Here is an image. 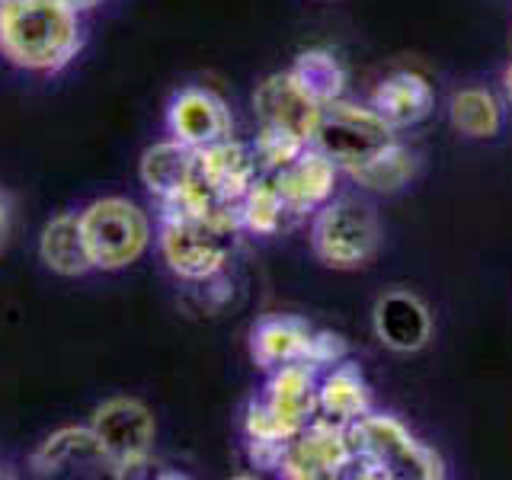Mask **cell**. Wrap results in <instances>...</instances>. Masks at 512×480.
Wrapping results in <instances>:
<instances>
[{
	"label": "cell",
	"mask_w": 512,
	"mask_h": 480,
	"mask_svg": "<svg viewBox=\"0 0 512 480\" xmlns=\"http://www.w3.org/2000/svg\"><path fill=\"white\" fill-rule=\"evenodd\" d=\"M503 87H506V96H509V103H512V61H509V68L503 74Z\"/></svg>",
	"instance_id": "28"
},
{
	"label": "cell",
	"mask_w": 512,
	"mask_h": 480,
	"mask_svg": "<svg viewBox=\"0 0 512 480\" xmlns=\"http://www.w3.org/2000/svg\"><path fill=\"white\" fill-rule=\"evenodd\" d=\"M90 432L112 474L128 477L138 468H148L151 464L157 420L144 400L138 397L103 400L90 416Z\"/></svg>",
	"instance_id": "6"
},
{
	"label": "cell",
	"mask_w": 512,
	"mask_h": 480,
	"mask_svg": "<svg viewBox=\"0 0 512 480\" xmlns=\"http://www.w3.org/2000/svg\"><path fill=\"white\" fill-rule=\"evenodd\" d=\"M4 228H7V205L0 199V234H4Z\"/></svg>",
	"instance_id": "30"
},
{
	"label": "cell",
	"mask_w": 512,
	"mask_h": 480,
	"mask_svg": "<svg viewBox=\"0 0 512 480\" xmlns=\"http://www.w3.org/2000/svg\"><path fill=\"white\" fill-rule=\"evenodd\" d=\"M253 109L260 125L272 128H285V132H295L311 144V132L317 122L320 103H314L304 87L292 77V71H279L266 77L253 93Z\"/></svg>",
	"instance_id": "13"
},
{
	"label": "cell",
	"mask_w": 512,
	"mask_h": 480,
	"mask_svg": "<svg viewBox=\"0 0 512 480\" xmlns=\"http://www.w3.org/2000/svg\"><path fill=\"white\" fill-rule=\"evenodd\" d=\"M336 176H340V167H336L327 154H320L317 148L308 144L292 164L272 173V180H276L288 212L295 215V221H301V218L314 215L324 202L333 199Z\"/></svg>",
	"instance_id": "11"
},
{
	"label": "cell",
	"mask_w": 512,
	"mask_h": 480,
	"mask_svg": "<svg viewBox=\"0 0 512 480\" xmlns=\"http://www.w3.org/2000/svg\"><path fill=\"white\" fill-rule=\"evenodd\" d=\"M381 247L378 212L362 199H330L311 215V250L330 269H359Z\"/></svg>",
	"instance_id": "5"
},
{
	"label": "cell",
	"mask_w": 512,
	"mask_h": 480,
	"mask_svg": "<svg viewBox=\"0 0 512 480\" xmlns=\"http://www.w3.org/2000/svg\"><path fill=\"white\" fill-rule=\"evenodd\" d=\"M244 224L237 205H221L212 212H160L157 218V250L167 269L183 282L199 285L228 269L240 244Z\"/></svg>",
	"instance_id": "2"
},
{
	"label": "cell",
	"mask_w": 512,
	"mask_h": 480,
	"mask_svg": "<svg viewBox=\"0 0 512 480\" xmlns=\"http://www.w3.org/2000/svg\"><path fill=\"white\" fill-rule=\"evenodd\" d=\"M250 148H253V157L263 173H276L292 164V160L308 148V141L298 138L295 132H285V128L260 125V135H256Z\"/></svg>",
	"instance_id": "25"
},
{
	"label": "cell",
	"mask_w": 512,
	"mask_h": 480,
	"mask_svg": "<svg viewBox=\"0 0 512 480\" xmlns=\"http://www.w3.org/2000/svg\"><path fill=\"white\" fill-rule=\"evenodd\" d=\"M263 400L288 426L304 429L320 413V372L308 362H288L272 368Z\"/></svg>",
	"instance_id": "15"
},
{
	"label": "cell",
	"mask_w": 512,
	"mask_h": 480,
	"mask_svg": "<svg viewBox=\"0 0 512 480\" xmlns=\"http://www.w3.org/2000/svg\"><path fill=\"white\" fill-rule=\"evenodd\" d=\"M77 461H96L109 468L106 458L100 455V448L93 442L90 426H64L52 432L32 455V471L36 474H58L64 468H71Z\"/></svg>",
	"instance_id": "21"
},
{
	"label": "cell",
	"mask_w": 512,
	"mask_h": 480,
	"mask_svg": "<svg viewBox=\"0 0 512 480\" xmlns=\"http://www.w3.org/2000/svg\"><path fill=\"white\" fill-rule=\"evenodd\" d=\"M352 468V445L346 426L314 416L298 436L285 445L279 474L288 480H333L349 477Z\"/></svg>",
	"instance_id": "8"
},
{
	"label": "cell",
	"mask_w": 512,
	"mask_h": 480,
	"mask_svg": "<svg viewBox=\"0 0 512 480\" xmlns=\"http://www.w3.org/2000/svg\"><path fill=\"white\" fill-rule=\"evenodd\" d=\"M71 4L80 10V13H84V10H90V7H96V4H100V0H71Z\"/></svg>",
	"instance_id": "29"
},
{
	"label": "cell",
	"mask_w": 512,
	"mask_h": 480,
	"mask_svg": "<svg viewBox=\"0 0 512 480\" xmlns=\"http://www.w3.org/2000/svg\"><path fill=\"white\" fill-rule=\"evenodd\" d=\"M80 45L84 26L71 0H0V55L13 68L58 74Z\"/></svg>",
	"instance_id": "1"
},
{
	"label": "cell",
	"mask_w": 512,
	"mask_h": 480,
	"mask_svg": "<svg viewBox=\"0 0 512 480\" xmlns=\"http://www.w3.org/2000/svg\"><path fill=\"white\" fill-rule=\"evenodd\" d=\"M352 445L349 477L362 480H442L445 461L391 413H365L346 426Z\"/></svg>",
	"instance_id": "3"
},
{
	"label": "cell",
	"mask_w": 512,
	"mask_h": 480,
	"mask_svg": "<svg viewBox=\"0 0 512 480\" xmlns=\"http://www.w3.org/2000/svg\"><path fill=\"white\" fill-rule=\"evenodd\" d=\"M368 106L397 132V128H413L426 122L432 116V109H436V93H432V84L423 74L394 71L378 80Z\"/></svg>",
	"instance_id": "16"
},
{
	"label": "cell",
	"mask_w": 512,
	"mask_h": 480,
	"mask_svg": "<svg viewBox=\"0 0 512 480\" xmlns=\"http://www.w3.org/2000/svg\"><path fill=\"white\" fill-rule=\"evenodd\" d=\"M80 215L93 269L119 272L138 263L154 240V224L144 208L125 196L93 199Z\"/></svg>",
	"instance_id": "4"
},
{
	"label": "cell",
	"mask_w": 512,
	"mask_h": 480,
	"mask_svg": "<svg viewBox=\"0 0 512 480\" xmlns=\"http://www.w3.org/2000/svg\"><path fill=\"white\" fill-rule=\"evenodd\" d=\"M391 141H394V128L372 106L349 103L343 96L320 106L311 132V148L327 154L346 173L365 164L368 157H375L381 148H388Z\"/></svg>",
	"instance_id": "7"
},
{
	"label": "cell",
	"mask_w": 512,
	"mask_h": 480,
	"mask_svg": "<svg viewBox=\"0 0 512 480\" xmlns=\"http://www.w3.org/2000/svg\"><path fill=\"white\" fill-rule=\"evenodd\" d=\"M413 173H416V157L397 138L388 148H381L375 157H368L365 164L349 170L352 183H359L368 192H397L400 186H407L413 180Z\"/></svg>",
	"instance_id": "23"
},
{
	"label": "cell",
	"mask_w": 512,
	"mask_h": 480,
	"mask_svg": "<svg viewBox=\"0 0 512 480\" xmlns=\"http://www.w3.org/2000/svg\"><path fill=\"white\" fill-rule=\"evenodd\" d=\"M314 330L317 327L295 314L260 317L250 330V356L263 372H272V368H282L288 362H308Z\"/></svg>",
	"instance_id": "14"
},
{
	"label": "cell",
	"mask_w": 512,
	"mask_h": 480,
	"mask_svg": "<svg viewBox=\"0 0 512 480\" xmlns=\"http://www.w3.org/2000/svg\"><path fill=\"white\" fill-rule=\"evenodd\" d=\"M237 215H240V224H244V231L256 237H276L279 231L295 224V215L288 212L272 173L256 176V183L244 192V199L237 202Z\"/></svg>",
	"instance_id": "20"
},
{
	"label": "cell",
	"mask_w": 512,
	"mask_h": 480,
	"mask_svg": "<svg viewBox=\"0 0 512 480\" xmlns=\"http://www.w3.org/2000/svg\"><path fill=\"white\" fill-rule=\"evenodd\" d=\"M288 71H292V77L304 87V93H308L311 100L320 106L343 96L346 71L330 52H324V48H308V52H301Z\"/></svg>",
	"instance_id": "24"
},
{
	"label": "cell",
	"mask_w": 512,
	"mask_h": 480,
	"mask_svg": "<svg viewBox=\"0 0 512 480\" xmlns=\"http://www.w3.org/2000/svg\"><path fill=\"white\" fill-rule=\"evenodd\" d=\"M301 429L288 426L282 416L272 410L263 397H253L247 410H244V439L260 442V445H288Z\"/></svg>",
	"instance_id": "26"
},
{
	"label": "cell",
	"mask_w": 512,
	"mask_h": 480,
	"mask_svg": "<svg viewBox=\"0 0 512 480\" xmlns=\"http://www.w3.org/2000/svg\"><path fill=\"white\" fill-rule=\"evenodd\" d=\"M260 173L263 170L256 164L253 148L244 141H234V138H224V141L208 144V148H199L196 167H192L196 183L218 205H237Z\"/></svg>",
	"instance_id": "10"
},
{
	"label": "cell",
	"mask_w": 512,
	"mask_h": 480,
	"mask_svg": "<svg viewBox=\"0 0 512 480\" xmlns=\"http://www.w3.org/2000/svg\"><path fill=\"white\" fill-rule=\"evenodd\" d=\"M231 132H234L231 109L218 93L205 87H183L180 93H173V100L167 106L170 138H176L192 151H199L215 141L231 138Z\"/></svg>",
	"instance_id": "9"
},
{
	"label": "cell",
	"mask_w": 512,
	"mask_h": 480,
	"mask_svg": "<svg viewBox=\"0 0 512 480\" xmlns=\"http://www.w3.org/2000/svg\"><path fill=\"white\" fill-rule=\"evenodd\" d=\"M346 340L333 330H314V340L308 349V365H314L317 372H327V368L340 365L346 359Z\"/></svg>",
	"instance_id": "27"
},
{
	"label": "cell",
	"mask_w": 512,
	"mask_h": 480,
	"mask_svg": "<svg viewBox=\"0 0 512 480\" xmlns=\"http://www.w3.org/2000/svg\"><path fill=\"white\" fill-rule=\"evenodd\" d=\"M372 413V388L362 375V368L356 362H340L327 368V375L320 378V413L327 420L349 426L359 416Z\"/></svg>",
	"instance_id": "18"
},
{
	"label": "cell",
	"mask_w": 512,
	"mask_h": 480,
	"mask_svg": "<svg viewBox=\"0 0 512 480\" xmlns=\"http://www.w3.org/2000/svg\"><path fill=\"white\" fill-rule=\"evenodd\" d=\"M192 167H196V151L167 135L164 141L151 144V148L141 154L138 176H141V186L148 189L157 202H164L192 180Z\"/></svg>",
	"instance_id": "19"
},
{
	"label": "cell",
	"mask_w": 512,
	"mask_h": 480,
	"mask_svg": "<svg viewBox=\"0 0 512 480\" xmlns=\"http://www.w3.org/2000/svg\"><path fill=\"white\" fill-rule=\"evenodd\" d=\"M448 119L464 138H493L503 128V106L484 87L458 90L448 103Z\"/></svg>",
	"instance_id": "22"
},
{
	"label": "cell",
	"mask_w": 512,
	"mask_h": 480,
	"mask_svg": "<svg viewBox=\"0 0 512 480\" xmlns=\"http://www.w3.org/2000/svg\"><path fill=\"white\" fill-rule=\"evenodd\" d=\"M372 327L381 346L394 352H416L432 336V314L420 295L407 292V288H391L375 301Z\"/></svg>",
	"instance_id": "12"
},
{
	"label": "cell",
	"mask_w": 512,
	"mask_h": 480,
	"mask_svg": "<svg viewBox=\"0 0 512 480\" xmlns=\"http://www.w3.org/2000/svg\"><path fill=\"white\" fill-rule=\"evenodd\" d=\"M39 260L45 263V269H52L55 276H64V279L87 276L93 269L87 237H84V228H80L77 212H61L45 221V228L39 234Z\"/></svg>",
	"instance_id": "17"
}]
</instances>
